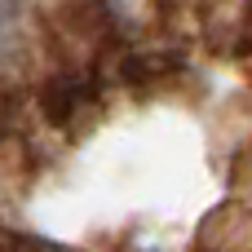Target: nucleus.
<instances>
[{
  "label": "nucleus",
  "instance_id": "f257e3e1",
  "mask_svg": "<svg viewBox=\"0 0 252 252\" xmlns=\"http://www.w3.org/2000/svg\"><path fill=\"white\" fill-rule=\"evenodd\" d=\"M13 4H18V0H0V53H4V44H9V27H13Z\"/></svg>",
  "mask_w": 252,
  "mask_h": 252
}]
</instances>
